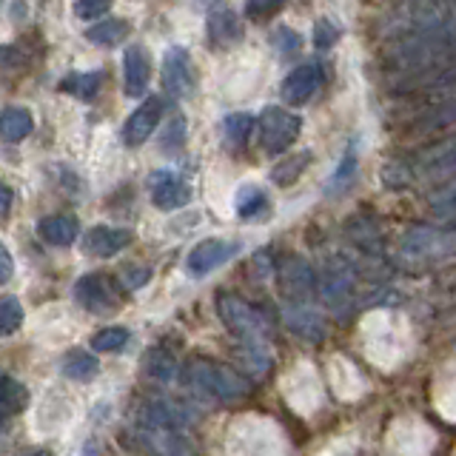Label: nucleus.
I'll return each mask as SVG.
<instances>
[{
  "instance_id": "obj_1",
  "label": "nucleus",
  "mask_w": 456,
  "mask_h": 456,
  "mask_svg": "<svg viewBox=\"0 0 456 456\" xmlns=\"http://www.w3.org/2000/svg\"><path fill=\"white\" fill-rule=\"evenodd\" d=\"M185 382H189L194 391L214 396V399H223V403H232V399H240L248 394V385L242 382L234 370L214 365V362H191L185 368Z\"/></svg>"
},
{
  "instance_id": "obj_2",
  "label": "nucleus",
  "mask_w": 456,
  "mask_h": 456,
  "mask_svg": "<svg viewBox=\"0 0 456 456\" xmlns=\"http://www.w3.org/2000/svg\"><path fill=\"white\" fill-rule=\"evenodd\" d=\"M299 128H303V120L297 114L285 111L280 106H265L260 120H256V134H260V146L268 154H282L289 151L297 137H299Z\"/></svg>"
},
{
  "instance_id": "obj_3",
  "label": "nucleus",
  "mask_w": 456,
  "mask_h": 456,
  "mask_svg": "<svg viewBox=\"0 0 456 456\" xmlns=\"http://www.w3.org/2000/svg\"><path fill=\"white\" fill-rule=\"evenodd\" d=\"M197 86V75H194V63L191 54L183 46L168 49L163 57V89L171 97H189Z\"/></svg>"
},
{
  "instance_id": "obj_4",
  "label": "nucleus",
  "mask_w": 456,
  "mask_h": 456,
  "mask_svg": "<svg viewBox=\"0 0 456 456\" xmlns=\"http://www.w3.org/2000/svg\"><path fill=\"white\" fill-rule=\"evenodd\" d=\"M149 191H151V200L154 206L160 211H175V208H183L185 203L191 200V189L189 183H185L177 171H154L149 177Z\"/></svg>"
},
{
  "instance_id": "obj_5",
  "label": "nucleus",
  "mask_w": 456,
  "mask_h": 456,
  "mask_svg": "<svg viewBox=\"0 0 456 456\" xmlns=\"http://www.w3.org/2000/svg\"><path fill=\"white\" fill-rule=\"evenodd\" d=\"M240 251L237 242H225V240H203L197 242L194 251L189 254V260H185V268H189V274L194 277H203L208 271L220 268L223 263H228L232 256Z\"/></svg>"
},
{
  "instance_id": "obj_6",
  "label": "nucleus",
  "mask_w": 456,
  "mask_h": 456,
  "mask_svg": "<svg viewBox=\"0 0 456 456\" xmlns=\"http://www.w3.org/2000/svg\"><path fill=\"white\" fill-rule=\"evenodd\" d=\"M163 118V100L160 97H146L142 100V106L134 109L132 118L126 120L123 126V142L126 146H142L151 132L157 128V123H160Z\"/></svg>"
},
{
  "instance_id": "obj_7",
  "label": "nucleus",
  "mask_w": 456,
  "mask_h": 456,
  "mask_svg": "<svg viewBox=\"0 0 456 456\" xmlns=\"http://www.w3.org/2000/svg\"><path fill=\"white\" fill-rule=\"evenodd\" d=\"M217 308H220L223 322L228 325V331H234L237 337L248 339L251 346L260 342V322H256V314L246 303H240V299L228 297V294H220Z\"/></svg>"
},
{
  "instance_id": "obj_8",
  "label": "nucleus",
  "mask_w": 456,
  "mask_h": 456,
  "mask_svg": "<svg viewBox=\"0 0 456 456\" xmlns=\"http://www.w3.org/2000/svg\"><path fill=\"white\" fill-rule=\"evenodd\" d=\"M322 69L317 63H305V66H297L289 77L282 83V100L291 106H303L308 100L320 92L322 86Z\"/></svg>"
},
{
  "instance_id": "obj_9",
  "label": "nucleus",
  "mask_w": 456,
  "mask_h": 456,
  "mask_svg": "<svg viewBox=\"0 0 456 456\" xmlns=\"http://www.w3.org/2000/svg\"><path fill=\"white\" fill-rule=\"evenodd\" d=\"M75 299L86 311H109L118 305V294H114V285L103 274H86L75 285Z\"/></svg>"
},
{
  "instance_id": "obj_10",
  "label": "nucleus",
  "mask_w": 456,
  "mask_h": 456,
  "mask_svg": "<svg viewBox=\"0 0 456 456\" xmlns=\"http://www.w3.org/2000/svg\"><path fill=\"white\" fill-rule=\"evenodd\" d=\"M132 232L128 228H109V225H94L89 234L83 237V251L92 256H114L126 246H132Z\"/></svg>"
},
{
  "instance_id": "obj_11",
  "label": "nucleus",
  "mask_w": 456,
  "mask_h": 456,
  "mask_svg": "<svg viewBox=\"0 0 456 456\" xmlns=\"http://www.w3.org/2000/svg\"><path fill=\"white\" fill-rule=\"evenodd\" d=\"M123 69H126V94L140 97L146 92L149 77H151V63L142 46H128L123 54Z\"/></svg>"
},
{
  "instance_id": "obj_12",
  "label": "nucleus",
  "mask_w": 456,
  "mask_h": 456,
  "mask_svg": "<svg viewBox=\"0 0 456 456\" xmlns=\"http://www.w3.org/2000/svg\"><path fill=\"white\" fill-rule=\"evenodd\" d=\"M208 40L217 49H228L242 40V23L232 9H217L208 14Z\"/></svg>"
},
{
  "instance_id": "obj_13",
  "label": "nucleus",
  "mask_w": 456,
  "mask_h": 456,
  "mask_svg": "<svg viewBox=\"0 0 456 456\" xmlns=\"http://www.w3.org/2000/svg\"><path fill=\"white\" fill-rule=\"evenodd\" d=\"M146 422H151L160 431H180L191 422V417L185 413V408H180L177 403H168V399H154V403L146 405Z\"/></svg>"
},
{
  "instance_id": "obj_14",
  "label": "nucleus",
  "mask_w": 456,
  "mask_h": 456,
  "mask_svg": "<svg viewBox=\"0 0 456 456\" xmlns=\"http://www.w3.org/2000/svg\"><path fill=\"white\" fill-rule=\"evenodd\" d=\"M77 232H80V223L77 217H71V214H52V217L40 220L37 225V234L52 242V246H71V242L77 240Z\"/></svg>"
},
{
  "instance_id": "obj_15",
  "label": "nucleus",
  "mask_w": 456,
  "mask_h": 456,
  "mask_svg": "<svg viewBox=\"0 0 456 456\" xmlns=\"http://www.w3.org/2000/svg\"><path fill=\"white\" fill-rule=\"evenodd\" d=\"M35 128V118L28 109H4L0 111V137H4L6 142H20L23 137L32 134Z\"/></svg>"
},
{
  "instance_id": "obj_16",
  "label": "nucleus",
  "mask_w": 456,
  "mask_h": 456,
  "mask_svg": "<svg viewBox=\"0 0 456 456\" xmlns=\"http://www.w3.org/2000/svg\"><path fill=\"white\" fill-rule=\"evenodd\" d=\"M26 405H28L26 385L12 377H0V417H14Z\"/></svg>"
},
{
  "instance_id": "obj_17",
  "label": "nucleus",
  "mask_w": 456,
  "mask_h": 456,
  "mask_svg": "<svg viewBox=\"0 0 456 456\" xmlns=\"http://www.w3.org/2000/svg\"><path fill=\"white\" fill-rule=\"evenodd\" d=\"M128 32H132V26H128L126 20L111 18V20H100L92 28H86V40L97 43V46H114V43L126 40Z\"/></svg>"
},
{
  "instance_id": "obj_18",
  "label": "nucleus",
  "mask_w": 456,
  "mask_h": 456,
  "mask_svg": "<svg viewBox=\"0 0 456 456\" xmlns=\"http://www.w3.org/2000/svg\"><path fill=\"white\" fill-rule=\"evenodd\" d=\"M97 370H100V362L94 360V356L89 351H69L66 354V360H63V374L69 379H77V382H86V379H92L97 377Z\"/></svg>"
},
{
  "instance_id": "obj_19",
  "label": "nucleus",
  "mask_w": 456,
  "mask_h": 456,
  "mask_svg": "<svg viewBox=\"0 0 456 456\" xmlns=\"http://www.w3.org/2000/svg\"><path fill=\"white\" fill-rule=\"evenodd\" d=\"M146 374L154 377V379H160V382H168L171 377L177 374V360H175V354L166 351L163 346H157L146 354Z\"/></svg>"
},
{
  "instance_id": "obj_20",
  "label": "nucleus",
  "mask_w": 456,
  "mask_h": 456,
  "mask_svg": "<svg viewBox=\"0 0 456 456\" xmlns=\"http://www.w3.org/2000/svg\"><path fill=\"white\" fill-rule=\"evenodd\" d=\"M100 83H103V77H100L97 71H86V75H69L61 83V92L75 94L80 100H94L97 92H100Z\"/></svg>"
},
{
  "instance_id": "obj_21",
  "label": "nucleus",
  "mask_w": 456,
  "mask_h": 456,
  "mask_svg": "<svg viewBox=\"0 0 456 456\" xmlns=\"http://www.w3.org/2000/svg\"><path fill=\"white\" fill-rule=\"evenodd\" d=\"M254 128H256V120H254V114H248V111L228 114L225 123H223V132H225V137H228L232 146H242V142L251 137Z\"/></svg>"
},
{
  "instance_id": "obj_22",
  "label": "nucleus",
  "mask_w": 456,
  "mask_h": 456,
  "mask_svg": "<svg viewBox=\"0 0 456 456\" xmlns=\"http://www.w3.org/2000/svg\"><path fill=\"white\" fill-rule=\"evenodd\" d=\"M237 211L240 217H260V214L268 211V197L263 189L256 185H242L237 191Z\"/></svg>"
},
{
  "instance_id": "obj_23",
  "label": "nucleus",
  "mask_w": 456,
  "mask_h": 456,
  "mask_svg": "<svg viewBox=\"0 0 456 456\" xmlns=\"http://www.w3.org/2000/svg\"><path fill=\"white\" fill-rule=\"evenodd\" d=\"M23 325V305L18 297H0V337L14 334Z\"/></svg>"
},
{
  "instance_id": "obj_24",
  "label": "nucleus",
  "mask_w": 456,
  "mask_h": 456,
  "mask_svg": "<svg viewBox=\"0 0 456 456\" xmlns=\"http://www.w3.org/2000/svg\"><path fill=\"white\" fill-rule=\"evenodd\" d=\"M308 151L305 154H297V157H291V160H280V166L271 171V177H274V183L277 185H291L297 177H299V171H303L305 166H308Z\"/></svg>"
},
{
  "instance_id": "obj_25",
  "label": "nucleus",
  "mask_w": 456,
  "mask_h": 456,
  "mask_svg": "<svg viewBox=\"0 0 456 456\" xmlns=\"http://www.w3.org/2000/svg\"><path fill=\"white\" fill-rule=\"evenodd\" d=\"M128 342V331L126 328H103V331H97L92 337V348L94 351H120Z\"/></svg>"
},
{
  "instance_id": "obj_26",
  "label": "nucleus",
  "mask_w": 456,
  "mask_h": 456,
  "mask_svg": "<svg viewBox=\"0 0 456 456\" xmlns=\"http://www.w3.org/2000/svg\"><path fill=\"white\" fill-rule=\"evenodd\" d=\"M339 40V28L331 18H320L317 26H314V46L317 49H331Z\"/></svg>"
},
{
  "instance_id": "obj_27",
  "label": "nucleus",
  "mask_w": 456,
  "mask_h": 456,
  "mask_svg": "<svg viewBox=\"0 0 456 456\" xmlns=\"http://www.w3.org/2000/svg\"><path fill=\"white\" fill-rule=\"evenodd\" d=\"M183 140H185V120L175 118L166 126V132H163V149L166 151H177L183 146Z\"/></svg>"
},
{
  "instance_id": "obj_28",
  "label": "nucleus",
  "mask_w": 456,
  "mask_h": 456,
  "mask_svg": "<svg viewBox=\"0 0 456 456\" xmlns=\"http://www.w3.org/2000/svg\"><path fill=\"white\" fill-rule=\"evenodd\" d=\"M280 9H282V0H248V6H246V12H248V18H251V20L271 18V14L280 12Z\"/></svg>"
},
{
  "instance_id": "obj_29",
  "label": "nucleus",
  "mask_w": 456,
  "mask_h": 456,
  "mask_svg": "<svg viewBox=\"0 0 456 456\" xmlns=\"http://www.w3.org/2000/svg\"><path fill=\"white\" fill-rule=\"evenodd\" d=\"M109 6H111V0H77V14L83 20H94V18H100L103 12H109Z\"/></svg>"
},
{
  "instance_id": "obj_30",
  "label": "nucleus",
  "mask_w": 456,
  "mask_h": 456,
  "mask_svg": "<svg viewBox=\"0 0 456 456\" xmlns=\"http://www.w3.org/2000/svg\"><path fill=\"white\" fill-rule=\"evenodd\" d=\"M274 43H277V49H282L285 54H291V52L299 49V35L291 32V28L280 26V32H274Z\"/></svg>"
},
{
  "instance_id": "obj_31",
  "label": "nucleus",
  "mask_w": 456,
  "mask_h": 456,
  "mask_svg": "<svg viewBox=\"0 0 456 456\" xmlns=\"http://www.w3.org/2000/svg\"><path fill=\"white\" fill-rule=\"evenodd\" d=\"M12 274H14V260H12L9 248L0 242V285H6L12 280Z\"/></svg>"
},
{
  "instance_id": "obj_32",
  "label": "nucleus",
  "mask_w": 456,
  "mask_h": 456,
  "mask_svg": "<svg viewBox=\"0 0 456 456\" xmlns=\"http://www.w3.org/2000/svg\"><path fill=\"white\" fill-rule=\"evenodd\" d=\"M12 200H14L12 189L4 180H0V217H6V214L12 211Z\"/></svg>"
}]
</instances>
